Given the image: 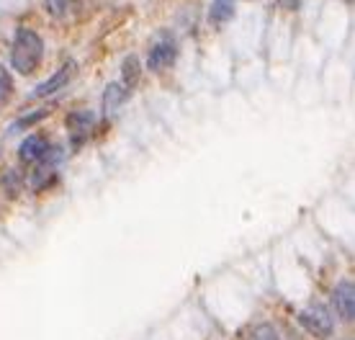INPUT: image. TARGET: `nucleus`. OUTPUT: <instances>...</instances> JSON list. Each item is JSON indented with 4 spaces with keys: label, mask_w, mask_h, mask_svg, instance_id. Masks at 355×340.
Returning a JSON list of instances; mask_svg holds the SVG:
<instances>
[{
    "label": "nucleus",
    "mask_w": 355,
    "mask_h": 340,
    "mask_svg": "<svg viewBox=\"0 0 355 340\" xmlns=\"http://www.w3.org/2000/svg\"><path fill=\"white\" fill-rule=\"evenodd\" d=\"M44 57V42L34 28H21L10 46V65L16 67L18 75H31L42 65Z\"/></svg>",
    "instance_id": "obj_1"
},
{
    "label": "nucleus",
    "mask_w": 355,
    "mask_h": 340,
    "mask_svg": "<svg viewBox=\"0 0 355 340\" xmlns=\"http://www.w3.org/2000/svg\"><path fill=\"white\" fill-rule=\"evenodd\" d=\"M299 323H302L304 330L309 332V335H314V338H329V335L335 332V320H332V314L320 305L302 309V312H299Z\"/></svg>",
    "instance_id": "obj_2"
},
{
    "label": "nucleus",
    "mask_w": 355,
    "mask_h": 340,
    "mask_svg": "<svg viewBox=\"0 0 355 340\" xmlns=\"http://www.w3.org/2000/svg\"><path fill=\"white\" fill-rule=\"evenodd\" d=\"M332 309L340 320L350 323L355 317V287L353 281H340L335 291H332Z\"/></svg>",
    "instance_id": "obj_3"
},
{
    "label": "nucleus",
    "mask_w": 355,
    "mask_h": 340,
    "mask_svg": "<svg viewBox=\"0 0 355 340\" xmlns=\"http://www.w3.org/2000/svg\"><path fill=\"white\" fill-rule=\"evenodd\" d=\"M93 126H96V117H93V111H88V108L72 111L70 117H67V129H70L72 144L78 147V144L85 142V137L90 135V129H93Z\"/></svg>",
    "instance_id": "obj_4"
},
{
    "label": "nucleus",
    "mask_w": 355,
    "mask_h": 340,
    "mask_svg": "<svg viewBox=\"0 0 355 340\" xmlns=\"http://www.w3.org/2000/svg\"><path fill=\"white\" fill-rule=\"evenodd\" d=\"M75 67H78V65L72 62V60H70V62H64L62 67H60V70H57L52 78H49V80H44L42 85H39V88L34 90V99H46V96L57 93L60 88H64V85L70 83L72 75H75Z\"/></svg>",
    "instance_id": "obj_5"
},
{
    "label": "nucleus",
    "mask_w": 355,
    "mask_h": 340,
    "mask_svg": "<svg viewBox=\"0 0 355 340\" xmlns=\"http://www.w3.org/2000/svg\"><path fill=\"white\" fill-rule=\"evenodd\" d=\"M46 150H49V142H46L44 137L31 135L24 139L21 150H18V158H21V162H26V165H31V162H42L44 160Z\"/></svg>",
    "instance_id": "obj_6"
},
{
    "label": "nucleus",
    "mask_w": 355,
    "mask_h": 340,
    "mask_svg": "<svg viewBox=\"0 0 355 340\" xmlns=\"http://www.w3.org/2000/svg\"><path fill=\"white\" fill-rule=\"evenodd\" d=\"M129 101V88L124 83H108L106 90H103V114L106 117H114L119 114V108Z\"/></svg>",
    "instance_id": "obj_7"
},
{
    "label": "nucleus",
    "mask_w": 355,
    "mask_h": 340,
    "mask_svg": "<svg viewBox=\"0 0 355 340\" xmlns=\"http://www.w3.org/2000/svg\"><path fill=\"white\" fill-rule=\"evenodd\" d=\"M178 60V46L173 42H162V44H155V49L147 57V67L150 70H168L170 65Z\"/></svg>",
    "instance_id": "obj_8"
},
{
    "label": "nucleus",
    "mask_w": 355,
    "mask_h": 340,
    "mask_svg": "<svg viewBox=\"0 0 355 340\" xmlns=\"http://www.w3.org/2000/svg\"><path fill=\"white\" fill-rule=\"evenodd\" d=\"M234 16V0H214L211 10H209V21L214 26H224L227 21Z\"/></svg>",
    "instance_id": "obj_9"
},
{
    "label": "nucleus",
    "mask_w": 355,
    "mask_h": 340,
    "mask_svg": "<svg viewBox=\"0 0 355 340\" xmlns=\"http://www.w3.org/2000/svg\"><path fill=\"white\" fill-rule=\"evenodd\" d=\"M121 75H124V85H126V88H134V85L139 83L142 67H139V60H137L134 54H129V57L124 60V65H121Z\"/></svg>",
    "instance_id": "obj_10"
},
{
    "label": "nucleus",
    "mask_w": 355,
    "mask_h": 340,
    "mask_svg": "<svg viewBox=\"0 0 355 340\" xmlns=\"http://www.w3.org/2000/svg\"><path fill=\"white\" fill-rule=\"evenodd\" d=\"M52 180H54V168L52 165H42V168L34 170V176H31V186H34L36 191H42V188H46Z\"/></svg>",
    "instance_id": "obj_11"
},
{
    "label": "nucleus",
    "mask_w": 355,
    "mask_h": 340,
    "mask_svg": "<svg viewBox=\"0 0 355 340\" xmlns=\"http://www.w3.org/2000/svg\"><path fill=\"white\" fill-rule=\"evenodd\" d=\"M72 3L75 0H46L44 6H46V13L52 18H64L72 10Z\"/></svg>",
    "instance_id": "obj_12"
},
{
    "label": "nucleus",
    "mask_w": 355,
    "mask_h": 340,
    "mask_svg": "<svg viewBox=\"0 0 355 340\" xmlns=\"http://www.w3.org/2000/svg\"><path fill=\"white\" fill-rule=\"evenodd\" d=\"M44 117H49V108H42V111H36V114H28V117H21L16 124L10 126V132H21V129H26V126H34L39 124Z\"/></svg>",
    "instance_id": "obj_13"
},
{
    "label": "nucleus",
    "mask_w": 355,
    "mask_h": 340,
    "mask_svg": "<svg viewBox=\"0 0 355 340\" xmlns=\"http://www.w3.org/2000/svg\"><path fill=\"white\" fill-rule=\"evenodd\" d=\"M248 340H281V332L275 330L273 325H258V328H252Z\"/></svg>",
    "instance_id": "obj_14"
},
{
    "label": "nucleus",
    "mask_w": 355,
    "mask_h": 340,
    "mask_svg": "<svg viewBox=\"0 0 355 340\" xmlns=\"http://www.w3.org/2000/svg\"><path fill=\"white\" fill-rule=\"evenodd\" d=\"M10 93H13V80H10L8 70L0 65V106H6V103H8Z\"/></svg>",
    "instance_id": "obj_15"
},
{
    "label": "nucleus",
    "mask_w": 355,
    "mask_h": 340,
    "mask_svg": "<svg viewBox=\"0 0 355 340\" xmlns=\"http://www.w3.org/2000/svg\"><path fill=\"white\" fill-rule=\"evenodd\" d=\"M286 8H299V0H281Z\"/></svg>",
    "instance_id": "obj_16"
},
{
    "label": "nucleus",
    "mask_w": 355,
    "mask_h": 340,
    "mask_svg": "<svg viewBox=\"0 0 355 340\" xmlns=\"http://www.w3.org/2000/svg\"><path fill=\"white\" fill-rule=\"evenodd\" d=\"M347 3H350V0H347Z\"/></svg>",
    "instance_id": "obj_17"
}]
</instances>
